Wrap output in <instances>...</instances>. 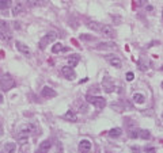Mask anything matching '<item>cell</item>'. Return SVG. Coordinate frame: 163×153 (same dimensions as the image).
<instances>
[{
  "label": "cell",
  "instance_id": "obj_28",
  "mask_svg": "<svg viewBox=\"0 0 163 153\" xmlns=\"http://www.w3.org/2000/svg\"><path fill=\"white\" fill-rule=\"evenodd\" d=\"M144 153H156V149L155 148H145Z\"/></svg>",
  "mask_w": 163,
  "mask_h": 153
},
{
  "label": "cell",
  "instance_id": "obj_24",
  "mask_svg": "<svg viewBox=\"0 0 163 153\" xmlns=\"http://www.w3.org/2000/svg\"><path fill=\"white\" fill-rule=\"evenodd\" d=\"M87 26H88L90 28H92V30H95V31H97V30H99V31H101V27H102V26H98L97 22H88V23H87Z\"/></svg>",
  "mask_w": 163,
  "mask_h": 153
},
{
  "label": "cell",
  "instance_id": "obj_21",
  "mask_svg": "<svg viewBox=\"0 0 163 153\" xmlns=\"http://www.w3.org/2000/svg\"><path fill=\"white\" fill-rule=\"evenodd\" d=\"M132 98H133L134 103H140V105H141V103L145 102V98H144V95H143V94H133Z\"/></svg>",
  "mask_w": 163,
  "mask_h": 153
},
{
  "label": "cell",
  "instance_id": "obj_35",
  "mask_svg": "<svg viewBox=\"0 0 163 153\" xmlns=\"http://www.w3.org/2000/svg\"><path fill=\"white\" fill-rule=\"evenodd\" d=\"M162 16H163V12H162Z\"/></svg>",
  "mask_w": 163,
  "mask_h": 153
},
{
  "label": "cell",
  "instance_id": "obj_9",
  "mask_svg": "<svg viewBox=\"0 0 163 153\" xmlns=\"http://www.w3.org/2000/svg\"><path fill=\"white\" fill-rule=\"evenodd\" d=\"M41 95H42L44 98H46V99H52V98H55L56 96V91L50 88V87H44L42 88V92H41Z\"/></svg>",
  "mask_w": 163,
  "mask_h": 153
},
{
  "label": "cell",
  "instance_id": "obj_14",
  "mask_svg": "<svg viewBox=\"0 0 163 153\" xmlns=\"http://www.w3.org/2000/svg\"><path fill=\"white\" fill-rule=\"evenodd\" d=\"M63 118L65 119V121H71V122H76L77 121V115H76V113L73 110H68Z\"/></svg>",
  "mask_w": 163,
  "mask_h": 153
},
{
  "label": "cell",
  "instance_id": "obj_17",
  "mask_svg": "<svg viewBox=\"0 0 163 153\" xmlns=\"http://www.w3.org/2000/svg\"><path fill=\"white\" fill-rule=\"evenodd\" d=\"M4 150H6V153H15L16 144L15 142H6V145H4Z\"/></svg>",
  "mask_w": 163,
  "mask_h": 153
},
{
  "label": "cell",
  "instance_id": "obj_8",
  "mask_svg": "<svg viewBox=\"0 0 163 153\" xmlns=\"http://www.w3.org/2000/svg\"><path fill=\"white\" fill-rule=\"evenodd\" d=\"M16 141H18L20 145L26 144V142L29 141V131H26V130L18 131V134H16Z\"/></svg>",
  "mask_w": 163,
  "mask_h": 153
},
{
  "label": "cell",
  "instance_id": "obj_13",
  "mask_svg": "<svg viewBox=\"0 0 163 153\" xmlns=\"http://www.w3.org/2000/svg\"><path fill=\"white\" fill-rule=\"evenodd\" d=\"M79 60H80L79 54H71V56H69L68 59H67V61H68V67H71V68L76 67L77 63H79Z\"/></svg>",
  "mask_w": 163,
  "mask_h": 153
},
{
  "label": "cell",
  "instance_id": "obj_33",
  "mask_svg": "<svg viewBox=\"0 0 163 153\" xmlns=\"http://www.w3.org/2000/svg\"><path fill=\"white\" fill-rule=\"evenodd\" d=\"M162 71H163V65H162Z\"/></svg>",
  "mask_w": 163,
  "mask_h": 153
},
{
  "label": "cell",
  "instance_id": "obj_30",
  "mask_svg": "<svg viewBox=\"0 0 163 153\" xmlns=\"http://www.w3.org/2000/svg\"><path fill=\"white\" fill-rule=\"evenodd\" d=\"M139 131H140V130H132V133H130V137H132V138H137V137H139Z\"/></svg>",
  "mask_w": 163,
  "mask_h": 153
},
{
  "label": "cell",
  "instance_id": "obj_27",
  "mask_svg": "<svg viewBox=\"0 0 163 153\" xmlns=\"http://www.w3.org/2000/svg\"><path fill=\"white\" fill-rule=\"evenodd\" d=\"M133 79H134V75H133L132 72H128V73H126V80H128V81H132Z\"/></svg>",
  "mask_w": 163,
  "mask_h": 153
},
{
  "label": "cell",
  "instance_id": "obj_19",
  "mask_svg": "<svg viewBox=\"0 0 163 153\" xmlns=\"http://www.w3.org/2000/svg\"><path fill=\"white\" fill-rule=\"evenodd\" d=\"M67 50H68V48L63 46V43H56V45H53V48H52L53 53H60V52H67Z\"/></svg>",
  "mask_w": 163,
  "mask_h": 153
},
{
  "label": "cell",
  "instance_id": "obj_23",
  "mask_svg": "<svg viewBox=\"0 0 163 153\" xmlns=\"http://www.w3.org/2000/svg\"><path fill=\"white\" fill-rule=\"evenodd\" d=\"M139 137L143 140H148L150 138V131L148 130H140L139 131Z\"/></svg>",
  "mask_w": 163,
  "mask_h": 153
},
{
  "label": "cell",
  "instance_id": "obj_15",
  "mask_svg": "<svg viewBox=\"0 0 163 153\" xmlns=\"http://www.w3.org/2000/svg\"><path fill=\"white\" fill-rule=\"evenodd\" d=\"M23 11V4L19 2V0H16V2L14 3V7H12V15H19L20 12Z\"/></svg>",
  "mask_w": 163,
  "mask_h": 153
},
{
  "label": "cell",
  "instance_id": "obj_2",
  "mask_svg": "<svg viewBox=\"0 0 163 153\" xmlns=\"http://www.w3.org/2000/svg\"><path fill=\"white\" fill-rule=\"evenodd\" d=\"M87 102L91 103L92 106H95L97 110H103L106 106V99L102 96H91V95H87Z\"/></svg>",
  "mask_w": 163,
  "mask_h": 153
},
{
  "label": "cell",
  "instance_id": "obj_6",
  "mask_svg": "<svg viewBox=\"0 0 163 153\" xmlns=\"http://www.w3.org/2000/svg\"><path fill=\"white\" fill-rule=\"evenodd\" d=\"M106 60H108V63L112 65V67H114V68H117V69H120L121 67H122V63H121V60L118 59L117 56H106Z\"/></svg>",
  "mask_w": 163,
  "mask_h": 153
},
{
  "label": "cell",
  "instance_id": "obj_22",
  "mask_svg": "<svg viewBox=\"0 0 163 153\" xmlns=\"http://www.w3.org/2000/svg\"><path fill=\"white\" fill-rule=\"evenodd\" d=\"M11 2H12V0H0V10L6 11L7 8H10Z\"/></svg>",
  "mask_w": 163,
  "mask_h": 153
},
{
  "label": "cell",
  "instance_id": "obj_31",
  "mask_svg": "<svg viewBox=\"0 0 163 153\" xmlns=\"http://www.w3.org/2000/svg\"><path fill=\"white\" fill-rule=\"evenodd\" d=\"M2 135H3V126L0 125V137H2Z\"/></svg>",
  "mask_w": 163,
  "mask_h": 153
},
{
  "label": "cell",
  "instance_id": "obj_1",
  "mask_svg": "<svg viewBox=\"0 0 163 153\" xmlns=\"http://www.w3.org/2000/svg\"><path fill=\"white\" fill-rule=\"evenodd\" d=\"M0 87H2L3 91H10L15 87V79L12 77L11 75H8V73H6V75H3L2 77H0Z\"/></svg>",
  "mask_w": 163,
  "mask_h": 153
},
{
  "label": "cell",
  "instance_id": "obj_32",
  "mask_svg": "<svg viewBox=\"0 0 163 153\" xmlns=\"http://www.w3.org/2000/svg\"><path fill=\"white\" fill-rule=\"evenodd\" d=\"M3 102V96H2V95H0V103H2Z\"/></svg>",
  "mask_w": 163,
  "mask_h": 153
},
{
  "label": "cell",
  "instance_id": "obj_29",
  "mask_svg": "<svg viewBox=\"0 0 163 153\" xmlns=\"http://www.w3.org/2000/svg\"><path fill=\"white\" fill-rule=\"evenodd\" d=\"M134 2H136V6L141 7V6H144V4L147 3V0H134Z\"/></svg>",
  "mask_w": 163,
  "mask_h": 153
},
{
  "label": "cell",
  "instance_id": "obj_37",
  "mask_svg": "<svg viewBox=\"0 0 163 153\" xmlns=\"http://www.w3.org/2000/svg\"><path fill=\"white\" fill-rule=\"evenodd\" d=\"M162 117H163V115H162Z\"/></svg>",
  "mask_w": 163,
  "mask_h": 153
},
{
  "label": "cell",
  "instance_id": "obj_12",
  "mask_svg": "<svg viewBox=\"0 0 163 153\" xmlns=\"http://www.w3.org/2000/svg\"><path fill=\"white\" fill-rule=\"evenodd\" d=\"M15 45H16V49H18L20 53H23V54H26V56L30 54V49L27 48V45H24L23 42H20V41H16Z\"/></svg>",
  "mask_w": 163,
  "mask_h": 153
},
{
  "label": "cell",
  "instance_id": "obj_26",
  "mask_svg": "<svg viewBox=\"0 0 163 153\" xmlns=\"http://www.w3.org/2000/svg\"><path fill=\"white\" fill-rule=\"evenodd\" d=\"M80 38H82V39H84V41H92V39H94V37H92V35H84V34H82V35H80Z\"/></svg>",
  "mask_w": 163,
  "mask_h": 153
},
{
  "label": "cell",
  "instance_id": "obj_3",
  "mask_svg": "<svg viewBox=\"0 0 163 153\" xmlns=\"http://www.w3.org/2000/svg\"><path fill=\"white\" fill-rule=\"evenodd\" d=\"M56 38H57V34H56L55 31H50V33H48V34H45L42 38L39 39V43H38L39 45V49H45L49 43H52Z\"/></svg>",
  "mask_w": 163,
  "mask_h": 153
},
{
  "label": "cell",
  "instance_id": "obj_5",
  "mask_svg": "<svg viewBox=\"0 0 163 153\" xmlns=\"http://www.w3.org/2000/svg\"><path fill=\"white\" fill-rule=\"evenodd\" d=\"M101 33L106 37V38H114V37H116V31H114V28L110 26V24H103V26L101 27Z\"/></svg>",
  "mask_w": 163,
  "mask_h": 153
},
{
  "label": "cell",
  "instance_id": "obj_10",
  "mask_svg": "<svg viewBox=\"0 0 163 153\" xmlns=\"http://www.w3.org/2000/svg\"><path fill=\"white\" fill-rule=\"evenodd\" d=\"M91 149V142L88 140H82L80 144H79V152L80 153H87Z\"/></svg>",
  "mask_w": 163,
  "mask_h": 153
},
{
  "label": "cell",
  "instance_id": "obj_11",
  "mask_svg": "<svg viewBox=\"0 0 163 153\" xmlns=\"http://www.w3.org/2000/svg\"><path fill=\"white\" fill-rule=\"evenodd\" d=\"M52 146V142L49 141V140H45V141H42L39 144L38 146V153H49V149H50Z\"/></svg>",
  "mask_w": 163,
  "mask_h": 153
},
{
  "label": "cell",
  "instance_id": "obj_4",
  "mask_svg": "<svg viewBox=\"0 0 163 153\" xmlns=\"http://www.w3.org/2000/svg\"><path fill=\"white\" fill-rule=\"evenodd\" d=\"M102 87H103L105 92H108V94H110V92H113V91H114V83H113V80L109 76L103 77V80H102Z\"/></svg>",
  "mask_w": 163,
  "mask_h": 153
},
{
  "label": "cell",
  "instance_id": "obj_36",
  "mask_svg": "<svg viewBox=\"0 0 163 153\" xmlns=\"http://www.w3.org/2000/svg\"><path fill=\"white\" fill-rule=\"evenodd\" d=\"M0 153H2V152H0Z\"/></svg>",
  "mask_w": 163,
  "mask_h": 153
},
{
  "label": "cell",
  "instance_id": "obj_18",
  "mask_svg": "<svg viewBox=\"0 0 163 153\" xmlns=\"http://www.w3.org/2000/svg\"><path fill=\"white\" fill-rule=\"evenodd\" d=\"M121 134H122V130L120 129V127H114V129H112L109 131V135L112 138H118Z\"/></svg>",
  "mask_w": 163,
  "mask_h": 153
},
{
  "label": "cell",
  "instance_id": "obj_16",
  "mask_svg": "<svg viewBox=\"0 0 163 153\" xmlns=\"http://www.w3.org/2000/svg\"><path fill=\"white\" fill-rule=\"evenodd\" d=\"M97 49L99 50H106V49H116V43L114 42H102L97 46Z\"/></svg>",
  "mask_w": 163,
  "mask_h": 153
},
{
  "label": "cell",
  "instance_id": "obj_25",
  "mask_svg": "<svg viewBox=\"0 0 163 153\" xmlns=\"http://www.w3.org/2000/svg\"><path fill=\"white\" fill-rule=\"evenodd\" d=\"M27 2H29V6L30 7H35V6H38L39 0H27Z\"/></svg>",
  "mask_w": 163,
  "mask_h": 153
},
{
  "label": "cell",
  "instance_id": "obj_7",
  "mask_svg": "<svg viewBox=\"0 0 163 153\" xmlns=\"http://www.w3.org/2000/svg\"><path fill=\"white\" fill-rule=\"evenodd\" d=\"M61 73H63V76L65 79H68V80H73V79L76 77V73L73 71V68H71V67H63Z\"/></svg>",
  "mask_w": 163,
  "mask_h": 153
},
{
  "label": "cell",
  "instance_id": "obj_20",
  "mask_svg": "<svg viewBox=\"0 0 163 153\" xmlns=\"http://www.w3.org/2000/svg\"><path fill=\"white\" fill-rule=\"evenodd\" d=\"M0 39L2 41H10L11 39L10 30H0Z\"/></svg>",
  "mask_w": 163,
  "mask_h": 153
},
{
  "label": "cell",
  "instance_id": "obj_34",
  "mask_svg": "<svg viewBox=\"0 0 163 153\" xmlns=\"http://www.w3.org/2000/svg\"><path fill=\"white\" fill-rule=\"evenodd\" d=\"M162 87H163V83H162Z\"/></svg>",
  "mask_w": 163,
  "mask_h": 153
}]
</instances>
